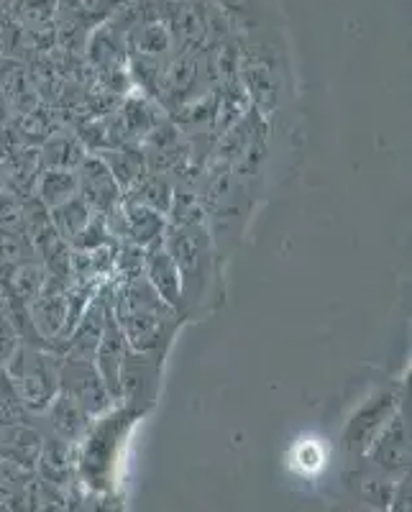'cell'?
I'll return each instance as SVG.
<instances>
[{"label":"cell","mask_w":412,"mask_h":512,"mask_svg":"<svg viewBox=\"0 0 412 512\" xmlns=\"http://www.w3.org/2000/svg\"><path fill=\"white\" fill-rule=\"evenodd\" d=\"M111 313L121 328L128 351L159 356V359L182 320L167 303L159 300L157 292L144 280V274H136L123 285L116 297V310Z\"/></svg>","instance_id":"obj_1"},{"label":"cell","mask_w":412,"mask_h":512,"mask_svg":"<svg viewBox=\"0 0 412 512\" xmlns=\"http://www.w3.org/2000/svg\"><path fill=\"white\" fill-rule=\"evenodd\" d=\"M241 90L254 103V113L272 121L285 108L287 72L282 47L269 39L249 41L244 52H238Z\"/></svg>","instance_id":"obj_2"},{"label":"cell","mask_w":412,"mask_h":512,"mask_svg":"<svg viewBox=\"0 0 412 512\" xmlns=\"http://www.w3.org/2000/svg\"><path fill=\"white\" fill-rule=\"evenodd\" d=\"M162 246L180 269L185 308L190 315L195 305H203L205 295H208L210 274H213V241H210L205 221L172 223L167 239H162Z\"/></svg>","instance_id":"obj_3"},{"label":"cell","mask_w":412,"mask_h":512,"mask_svg":"<svg viewBox=\"0 0 412 512\" xmlns=\"http://www.w3.org/2000/svg\"><path fill=\"white\" fill-rule=\"evenodd\" d=\"M21 405L47 410L59 395V364L31 346H16L11 354V377Z\"/></svg>","instance_id":"obj_4"},{"label":"cell","mask_w":412,"mask_h":512,"mask_svg":"<svg viewBox=\"0 0 412 512\" xmlns=\"http://www.w3.org/2000/svg\"><path fill=\"white\" fill-rule=\"evenodd\" d=\"M402 395H397L392 387H384V390L372 392L361 402L359 408L351 413V418L346 420L341 433V443L349 454L361 456L369 448V443L377 438V433L382 431L384 425L389 423V418L400 410Z\"/></svg>","instance_id":"obj_5"},{"label":"cell","mask_w":412,"mask_h":512,"mask_svg":"<svg viewBox=\"0 0 412 512\" xmlns=\"http://www.w3.org/2000/svg\"><path fill=\"white\" fill-rule=\"evenodd\" d=\"M59 392L72 397L88 415L100 413L111 400L93 361L72 359V356L59 364Z\"/></svg>","instance_id":"obj_6"},{"label":"cell","mask_w":412,"mask_h":512,"mask_svg":"<svg viewBox=\"0 0 412 512\" xmlns=\"http://www.w3.org/2000/svg\"><path fill=\"white\" fill-rule=\"evenodd\" d=\"M364 456H369L374 469H379L382 474H400L410 466V428L400 410L369 443Z\"/></svg>","instance_id":"obj_7"},{"label":"cell","mask_w":412,"mask_h":512,"mask_svg":"<svg viewBox=\"0 0 412 512\" xmlns=\"http://www.w3.org/2000/svg\"><path fill=\"white\" fill-rule=\"evenodd\" d=\"M77 195L90 210L98 213H113L121 203V185L116 182L113 172L108 169L105 159L85 157L77 167Z\"/></svg>","instance_id":"obj_8"},{"label":"cell","mask_w":412,"mask_h":512,"mask_svg":"<svg viewBox=\"0 0 412 512\" xmlns=\"http://www.w3.org/2000/svg\"><path fill=\"white\" fill-rule=\"evenodd\" d=\"M141 272H144V280L149 282V287L157 292V297L162 303H167L169 308L175 310L180 318H185V290H182V277L177 264L172 262L169 251L162 244L146 249L144 264H141Z\"/></svg>","instance_id":"obj_9"},{"label":"cell","mask_w":412,"mask_h":512,"mask_svg":"<svg viewBox=\"0 0 412 512\" xmlns=\"http://www.w3.org/2000/svg\"><path fill=\"white\" fill-rule=\"evenodd\" d=\"M126 226V236H131L139 249H151V246L162 244L164 239V216L159 210H151L136 200H126L118 205Z\"/></svg>","instance_id":"obj_10"},{"label":"cell","mask_w":412,"mask_h":512,"mask_svg":"<svg viewBox=\"0 0 412 512\" xmlns=\"http://www.w3.org/2000/svg\"><path fill=\"white\" fill-rule=\"evenodd\" d=\"M77 198V175L75 169H44L36 177V200L44 208H57V205L67 203V200Z\"/></svg>","instance_id":"obj_11"},{"label":"cell","mask_w":412,"mask_h":512,"mask_svg":"<svg viewBox=\"0 0 412 512\" xmlns=\"http://www.w3.org/2000/svg\"><path fill=\"white\" fill-rule=\"evenodd\" d=\"M49 213H52V218H49V221H52L54 231H57L64 241L80 239L82 231H85V228L90 226V221H93V210L82 203L80 195L72 200H67V203L57 205V208H52Z\"/></svg>","instance_id":"obj_12"},{"label":"cell","mask_w":412,"mask_h":512,"mask_svg":"<svg viewBox=\"0 0 412 512\" xmlns=\"http://www.w3.org/2000/svg\"><path fill=\"white\" fill-rule=\"evenodd\" d=\"M126 3L128 0H59L57 11H64L77 24H98L116 16Z\"/></svg>","instance_id":"obj_13"},{"label":"cell","mask_w":412,"mask_h":512,"mask_svg":"<svg viewBox=\"0 0 412 512\" xmlns=\"http://www.w3.org/2000/svg\"><path fill=\"white\" fill-rule=\"evenodd\" d=\"M44 164L54 169H77L85 159L82 154V141L70 134H52L44 144V154H41Z\"/></svg>","instance_id":"obj_14"},{"label":"cell","mask_w":412,"mask_h":512,"mask_svg":"<svg viewBox=\"0 0 412 512\" xmlns=\"http://www.w3.org/2000/svg\"><path fill=\"white\" fill-rule=\"evenodd\" d=\"M136 195L131 200L146 205L151 210H159V213H169V205H172V187L167 185V180H162L159 175L139 177L134 182Z\"/></svg>","instance_id":"obj_15"},{"label":"cell","mask_w":412,"mask_h":512,"mask_svg":"<svg viewBox=\"0 0 412 512\" xmlns=\"http://www.w3.org/2000/svg\"><path fill=\"white\" fill-rule=\"evenodd\" d=\"M47 410L52 413L54 428H57L62 436H77L82 428V420L88 418V413H85V410H82L72 397L62 395V392L54 397L52 405H49Z\"/></svg>","instance_id":"obj_16"},{"label":"cell","mask_w":412,"mask_h":512,"mask_svg":"<svg viewBox=\"0 0 412 512\" xmlns=\"http://www.w3.org/2000/svg\"><path fill=\"white\" fill-rule=\"evenodd\" d=\"M215 8L228 18V21H236V24L249 26L254 24V18L262 13L264 0H213Z\"/></svg>","instance_id":"obj_17"},{"label":"cell","mask_w":412,"mask_h":512,"mask_svg":"<svg viewBox=\"0 0 412 512\" xmlns=\"http://www.w3.org/2000/svg\"><path fill=\"white\" fill-rule=\"evenodd\" d=\"M24 221V208L13 192H0V228H16Z\"/></svg>","instance_id":"obj_18"}]
</instances>
